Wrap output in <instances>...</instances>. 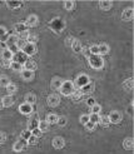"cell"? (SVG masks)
Instances as JSON below:
<instances>
[{"mask_svg": "<svg viewBox=\"0 0 134 154\" xmlns=\"http://www.w3.org/2000/svg\"><path fill=\"white\" fill-rule=\"evenodd\" d=\"M75 91V88H74V84L71 83V81H63V84H61L60 87V93L65 95V97H71V94H73Z\"/></svg>", "mask_w": 134, "mask_h": 154, "instance_id": "2", "label": "cell"}, {"mask_svg": "<svg viewBox=\"0 0 134 154\" xmlns=\"http://www.w3.org/2000/svg\"><path fill=\"white\" fill-rule=\"evenodd\" d=\"M32 134H33L34 137H36V138H39V137H40V135H42V134H43V133H42V132H40V130H39V129H38V128H36V129H34V130L32 132Z\"/></svg>", "mask_w": 134, "mask_h": 154, "instance_id": "52", "label": "cell"}, {"mask_svg": "<svg viewBox=\"0 0 134 154\" xmlns=\"http://www.w3.org/2000/svg\"><path fill=\"white\" fill-rule=\"evenodd\" d=\"M38 129H39L42 133H45L49 130V124L45 122V120H43V122H39V125H38Z\"/></svg>", "mask_w": 134, "mask_h": 154, "instance_id": "31", "label": "cell"}, {"mask_svg": "<svg viewBox=\"0 0 134 154\" xmlns=\"http://www.w3.org/2000/svg\"><path fill=\"white\" fill-rule=\"evenodd\" d=\"M99 123H100L102 126H109V125H110V122H109V118L108 117H100V119H99Z\"/></svg>", "mask_w": 134, "mask_h": 154, "instance_id": "38", "label": "cell"}, {"mask_svg": "<svg viewBox=\"0 0 134 154\" xmlns=\"http://www.w3.org/2000/svg\"><path fill=\"white\" fill-rule=\"evenodd\" d=\"M81 51H83V53H84L88 58L90 56V51H89V48H83V50H81Z\"/></svg>", "mask_w": 134, "mask_h": 154, "instance_id": "55", "label": "cell"}, {"mask_svg": "<svg viewBox=\"0 0 134 154\" xmlns=\"http://www.w3.org/2000/svg\"><path fill=\"white\" fill-rule=\"evenodd\" d=\"M19 112L22 113V114H25V115H29L33 113V105H29L26 104V103H24L19 107Z\"/></svg>", "mask_w": 134, "mask_h": 154, "instance_id": "13", "label": "cell"}, {"mask_svg": "<svg viewBox=\"0 0 134 154\" xmlns=\"http://www.w3.org/2000/svg\"><path fill=\"white\" fill-rule=\"evenodd\" d=\"M89 51H90V55H99V48H98V45L89 46Z\"/></svg>", "mask_w": 134, "mask_h": 154, "instance_id": "40", "label": "cell"}, {"mask_svg": "<svg viewBox=\"0 0 134 154\" xmlns=\"http://www.w3.org/2000/svg\"><path fill=\"white\" fill-rule=\"evenodd\" d=\"M26 147H28V142H26V140H23L22 138H20L18 142H16L15 144L13 145V150L16 152V153H19V152H22V150L25 149Z\"/></svg>", "mask_w": 134, "mask_h": 154, "instance_id": "6", "label": "cell"}, {"mask_svg": "<svg viewBox=\"0 0 134 154\" xmlns=\"http://www.w3.org/2000/svg\"><path fill=\"white\" fill-rule=\"evenodd\" d=\"M14 30H15V33L16 34H22L24 32H26V26H25V24L24 23H16L15 25H14Z\"/></svg>", "mask_w": 134, "mask_h": 154, "instance_id": "21", "label": "cell"}, {"mask_svg": "<svg viewBox=\"0 0 134 154\" xmlns=\"http://www.w3.org/2000/svg\"><path fill=\"white\" fill-rule=\"evenodd\" d=\"M26 60H28V56H26L22 50H19L18 53H15L14 55H13V60L11 61H16V63H19V64H24Z\"/></svg>", "mask_w": 134, "mask_h": 154, "instance_id": "5", "label": "cell"}, {"mask_svg": "<svg viewBox=\"0 0 134 154\" xmlns=\"http://www.w3.org/2000/svg\"><path fill=\"white\" fill-rule=\"evenodd\" d=\"M108 118H109V122L113 123V124H118V123L122 122V114L119 112H112Z\"/></svg>", "mask_w": 134, "mask_h": 154, "instance_id": "8", "label": "cell"}, {"mask_svg": "<svg viewBox=\"0 0 134 154\" xmlns=\"http://www.w3.org/2000/svg\"><path fill=\"white\" fill-rule=\"evenodd\" d=\"M29 35H30V34H29V32H28V30H26V32H24V33H22V34H20V38H19V39H22V40H25V42H26V40H28V38H29Z\"/></svg>", "mask_w": 134, "mask_h": 154, "instance_id": "49", "label": "cell"}, {"mask_svg": "<svg viewBox=\"0 0 134 154\" xmlns=\"http://www.w3.org/2000/svg\"><path fill=\"white\" fill-rule=\"evenodd\" d=\"M89 83V77L87 74H80L79 77L75 79L74 81V88H78V89H80V88H83L84 85H87Z\"/></svg>", "mask_w": 134, "mask_h": 154, "instance_id": "3", "label": "cell"}, {"mask_svg": "<svg viewBox=\"0 0 134 154\" xmlns=\"http://www.w3.org/2000/svg\"><path fill=\"white\" fill-rule=\"evenodd\" d=\"M99 119H100V115L99 114H92L89 115V122H92V123H94V124H97V123H99Z\"/></svg>", "mask_w": 134, "mask_h": 154, "instance_id": "35", "label": "cell"}, {"mask_svg": "<svg viewBox=\"0 0 134 154\" xmlns=\"http://www.w3.org/2000/svg\"><path fill=\"white\" fill-rule=\"evenodd\" d=\"M6 142V134L3 132H0V144H4Z\"/></svg>", "mask_w": 134, "mask_h": 154, "instance_id": "51", "label": "cell"}, {"mask_svg": "<svg viewBox=\"0 0 134 154\" xmlns=\"http://www.w3.org/2000/svg\"><path fill=\"white\" fill-rule=\"evenodd\" d=\"M23 67H24V69H25V70H30V71L36 70V68H38L36 63H35V61H33V60H26L25 63H24Z\"/></svg>", "mask_w": 134, "mask_h": 154, "instance_id": "15", "label": "cell"}, {"mask_svg": "<svg viewBox=\"0 0 134 154\" xmlns=\"http://www.w3.org/2000/svg\"><path fill=\"white\" fill-rule=\"evenodd\" d=\"M95 125L97 124H94V123H92V122H88L87 124H85V128H87V130H94L95 129Z\"/></svg>", "mask_w": 134, "mask_h": 154, "instance_id": "47", "label": "cell"}, {"mask_svg": "<svg viewBox=\"0 0 134 154\" xmlns=\"http://www.w3.org/2000/svg\"><path fill=\"white\" fill-rule=\"evenodd\" d=\"M51 144H53V148H55V149H63L65 145V140L61 137H55L53 139V142H51Z\"/></svg>", "mask_w": 134, "mask_h": 154, "instance_id": "7", "label": "cell"}, {"mask_svg": "<svg viewBox=\"0 0 134 154\" xmlns=\"http://www.w3.org/2000/svg\"><path fill=\"white\" fill-rule=\"evenodd\" d=\"M10 83H11V81H10L8 75H5V74L0 75V87L1 88H6V85L10 84Z\"/></svg>", "mask_w": 134, "mask_h": 154, "instance_id": "25", "label": "cell"}, {"mask_svg": "<svg viewBox=\"0 0 134 154\" xmlns=\"http://www.w3.org/2000/svg\"><path fill=\"white\" fill-rule=\"evenodd\" d=\"M133 15H134L133 9L132 8H127V9L123 10V13H122V19L125 20V22H129V20L133 19Z\"/></svg>", "mask_w": 134, "mask_h": 154, "instance_id": "12", "label": "cell"}, {"mask_svg": "<svg viewBox=\"0 0 134 154\" xmlns=\"http://www.w3.org/2000/svg\"><path fill=\"white\" fill-rule=\"evenodd\" d=\"M35 102H36V95L35 94L29 93V94L25 95V103H26V104L34 105V104H35Z\"/></svg>", "mask_w": 134, "mask_h": 154, "instance_id": "22", "label": "cell"}, {"mask_svg": "<svg viewBox=\"0 0 134 154\" xmlns=\"http://www.w3.org/2000/svg\"><path fill=\"white\" fill-rule=\"evenodd\" d=\"M0 46L3 48V50H4V49H8V46H6V43H5V42H0Z\"/></svg>", "mask_w": 134, "mask_h": 154, "instance_id": "56", "label": "cell"}, {"mask_svg": "<svg viewBox=\"0 0 134 154\" xmlns=\"http://www.w3.org/2000/svg\"><path fill=\"white\" fill-rule=\"evenodd\" d=\"M13 55H14V54H13L9 49H4V50H3V53H1V58H3V60H9V61H11Z\"/></svg>", "mask_w": 134, "mask_h": 154, "instance_id": "26", "label": "cell"}, {"mask_svg": "<svg viewBox=\"0 0 134 154\" xmlns=\"http://www.w3.org/2000/svg\"><path fill=\"white\" fill-rule=\"evenodd\" d=\"M3 99V104H4V107H11L13 104H14V98H13V95H5Z\"/></svg>", "mask_w": 134, "mask_h": 154, "instance_id": "23", "label": "cell"}, {"mask_svg": "<svg viewBox=\"0 0 134 154\" xmlns=\"http://www.w3.org/2000/svg\"><path fill=\"white\" fill-rule=\"evenodd\" d=\"M38 125H39V117H38V114H35L34 115V118H32L28 122V130L33 132L34 129L38 128Z\"/></svg>", "mask_w": 134, "mask_h": 154, "instance_id": "9", "label": "cell"}, {"mask_svg": "<svg viewBox=\"0 0 134 154\" xmlns=\"http://www.w3.org/2000/svg\"><path fill=\"white\" fill-rule=\"evenodd\" d=\"M19 38L16 35H9L8 38L5 39V43H6V46H13V45H16V42H18Z\"/></svg>", "mask_w": 134, "mask_h": 154, "instance_id": "18", "label": "cell"}, {"mask_svg": "<svg viewBox=\"0 0 134 154\" xmlns=\"http://www.w3.org/2000/svg\"><path fill=\"white\" fill-rule=\"evenodd\" d=\"M88 61L93 69H102L104 67V60L100 55H90L88 58Z\"/></svg>", "mask_w": 134, "mask_h": 154, "instance_id": "1", "label": "cell"}, {"mask_svg": "<svg viewBox=\"0 0 134 154\" xmlns=\"http://www.w3.org/2000/svg\"><path fill=\"white\" fill-rule=\"evenodd\" d=\"M25 26L26 28H34V26H36V24H38V16L36 15H34V14H32V15H29L28 16V19L25 20Z\"/></svg>", "mask_w": 134, "mask_h": 154, "instance_id": "10", "label": "cell"}, {"mask_svg": "<svg viewBox=\"0 0 134 154\" xmlns=\"http://www.w3.org/2000/svg\"><path fill=\"white\" fill-rule=\"evenodd\" d=\"M22 78L24 80L29 81V80H33L34 79V71H30V70H25L24 69L22 71Z\"/></svg>", "mask_w": 134, "mask_h": 154, "instance_id": "19", "label": "cell"}, {"mask_svg": "<svg viewBox=\"0 0 134 154\" xmlns=\"http://www.w3.org/2000/svg\"><path fill=\"white\" fill-rule=\"evenodd\" d=\"M57 120H58V115L54 114V113H50V114L46 115L45 118V122L48 123V124H57Z\"/></svg>", "mask_w": 134, "mask_h": 154, "instance_id": "24", "label": "cell"}, {"mask_svg": "<svg viewBox=\"0 0 134 154\" xmlns=\"http://www.w3.org/2000/svg\"><path fill=\"white\" fill-rule=\"evenodd\" d=\"M73 42H74V39L71 36H68L67 39H65V44H67L68 46H71V44H73Z\"/></svg>", "mask_w": 134, "mask_h": 154, "instance_id": "53", "label": "cell"}, {"mask_svg": "<svg viewBox=\"0 0 134 154\" xmlns=\"http://www.w3.org/2000/svg\"><path fill=\"white\" fill-rule=\"evenodd\" d=\"M85 103H87V105H88V107H93V105H94L95 104V99L94 98H88L87 99V102H85Z\"/></svg>", "mask_w": 134, "mask_h": 154, "instance_id": "50", "label": "cell"}, {"mask_svg": "<svg viewBox=\"0 0 134 154\" xmlns=\"http://www.w3.org/2000/svg\"><path fill=\"white\" fill-rule=\"evenodd\" d=\"M79 120H80L81 124H87V123L89 122V115L88 114H83V115H80V118H79Z\"/></svg>", "mask_w": 134, "mask_h": 154, "instance_id": "44", "label": "cell"}, {"mask_svg": "<svg viewBox=\"0 0 134 154\" xmlns=\"http://www.w3.org/2000/svg\"><path fill=\"white\" fill-rule=\"evenodd\" d=\"M6 5H8L10 9H18L23 5V3L22 1H6Z\"/></svg>", "mask_w": 134, "mask_h": 154, "instance_id": "33", "label": "cell"}, {"mask_svg": "<svg viewBox=\"0 0 134 154\" xmlns=\"http://www.w3.org/2000/svg\"><path fill=\"white\" fill-rule=\"evenodd\" d=\"M81 97H83V94H81L79 90H75L74 93L71 94V99H73L74 102H79V100L81 99Z\"/></svg>", "mask_w": 134, "mask_h": 154, "instance_id": "36", "label": "cell"}, {"mask_svg": "<svg viewBox=\"0 0 134 154\" xmlns=\"http://www.w3.org/2000/svg\"><path fill=\"white\" fill-rule=\"evenodd\" d=\"M63 79H60V78H54L53 80H51V88L53 89H60L61 87V84H63Z\"/></svg>", "mask_w": 134, "mask_h": 154, "instance_id": "27", "label": "cell"}, {"mask_svg": "<svg viewBox=\"0 0 134 154\" xmlns=\"http://www.w3.org/2000/svg\"><path fill=\"white\" fill-rule=\"evenodd\" d=\"M123 147H124L127 150H132V149H133V147H134L133 138H130V137L125 138V139H124V142H123Z\"/></svg>", "mask_w": 134, "mask_h": 154, "instance_id": "20", "label": "cell"}, {"mask_svg": "<svg viewBox=\"0 0 134 154\" xmlns=\"http://www.w3.org/2000/svg\"><path fill=\"white\" fill-rule=\"evenodd\" d=\"M10 68H11L14 71H22L24 70V67H23V64H19V63H16V61H11V64H10Z\"/></svg>", "mask_w": 134, "mask_h": 154, "instance_id": "29", "label": "cell"}, {"mask_svg": "<svg viewBox=\"0 0 134 154\" xmlns=\"http://www.w3.org/2000/svg\"><path fill=\"white\" fill-rule=\"evenodd\" d=\"M36 40H38V36H36V35H32V34H30L29 38H28V40H26V43L35 44V43H36Z\"/></svg>", "mask_w": 134, "mask_h": 154, "instance_id": "48", "label": "cell"}, {"mask_svg": "<svg viewBox=\"0 0 134 154\" xmlns=\"http://www.w3.org/2000/svg\"><path fill=\"white\" fill-rule=\"evenodd\" d=\"M98 48H99V55H105V54L109 53L108 44H100V45H98Z\"/></svg>", "mask_w": 134, "mask_h": 154, "instance_id": "28", "label": "cell"}, {"mask_svg": "<svg viewBox=\"0 0 134 154\" xmlns=\"http://www.w3.org/2000/svg\"><path fill=\"white\" fill-rule=\"evenodd\" d=\"M10 64H11V61H9V60H1L3 68H10Z\"/></svg>", "mask_w": 134, "mask_h": 154, "instance_id": "54", "label": "cell"}, {"mask_svg": "<svg viewBox=\"0 0 134 154\" xmlns=\"http://www.w3.org/2000/svg\"><path fill=\"white\" fill-rule=\"evenodd\" d=\"M64 6H65V9L67 10H73L74 9V6H75V3L74 1H65L64 3Z\"/></svg>", "mask_w": 134, "mask_h": 154, "instance_id": "43", "label": "cell"}, {"mask_svg": "<svg viewBox=\"0 0 134 154\" xmlns=\"http://www.w3.org/2000/svg\"><path fill=\"white\" fill-rule=\"evenodd\" d=\"M123 87H124L127 90H132V89H133V79H132V78H129V79L124 80V83H123Z\"/></svg>", "mask_w": 134, "mask_h": 154, "instance_id": "34", "label": "cell"}, {"mask_svg": "<svg viewBox=\"0 0 134 154\" xmlns=\"http://www.w3.org/2000/svg\"><path fill=\"white\" fill-rule=\"evenodd\" d=\"M26 142H28V144H30V145H35L36 143H38V138L36 137H34L33 134H32V137H30V138L26 140Z\"/></svg>", "mask_w": 134, "mask_h": 154, "instance_id": "46", "label": "cell"}, {"mask_svg": "<svg viewBox=\"0 0 134 154\" xmlns=\"http://www.w3.org/2000/svg\"><path fill=\"white\" fill-rule=\"evenodd\" d=\"M68 123V119L67 117H58V120H57V124L59 126H65Z\"/></svg>", "mask_w": 134, "mask_h": 154, "instance_id": "37", "label": "cell"}, {"mask_svg": "<svg viewBox=\"0 0 134 154\" xmlns=\"http://www.w3.org/2000/svg\"><path fill=\"white\" fill-rule=\"evenodd\" d=\"M100 110H102V107L99 104H97V103H95V104L92 107V113H93V114H99Z\"/></svg>", "mask_w": 134, "mask_h": 154, "instance_id": "41", "label": "cell"}, {"mask_svg": "<svg viewBox=\"0 0 134 154\" xmlns=\"http://www.w3.org/2000/svg\"><path fill=\"white\" fill-rule=\"evenodd\" d=\"M70 48L73 49L74 53H77V54L81 53V50H83V45H81V43L79 42V40H77V39H74V42H73V44H71Z\"/></svg>", "mask_w": 134, "mask_h": 154, "instance_id": "16", "label": "cell"}, {"mask_svg": "<svg viewBox=\"0 0 134 154\" xmlns=\"http://www.w3.org/2000/svg\"><path fill=\"white\" fill-rule=\"evenodd\" d=\"M22 51L24 54H25L26 56H32L34 55V54L36 53V46H35V44H32V43H26L25 44V46L22 49Z\"/></svg>", "mask_w": 134, "mask_h": 154, "instance_id": "4", "label": "cell"}, {"mask_svg": "<svg viewBox=\"0 0 134 154\" xmlns=\"http://www.w3.org/2000/svg\"><path fill=\"white\" fill-rule=\"evenodd\" d=\"M59 103H60L59 95H57V94H50L49 97H48V104H49L50 107H57V105H59Z\"/></svg>", "mask_w": 134, "mask_h": 154, "instance_id": "11", "label": "cell"}, {"mask_svg": "<svg viewBox=\"0 0 134 154\" xmlns=\"http://www.w3.org/2000/svg\"><path fill=\"white\" fill-rule=\"evenodd\" d=\"M30 137H32V132L28 130V129H26V130H23L22 134H20V138H22L23 140H28Z\"/></svg>", "mask_w": 134, "mask_h": 154, "instance_id": "39", "label": "cell"}, {"mask_svg": "<svg viewBox=\"0 0 134 154\" xmlns=\"http://www.w3.org/2000/svg\"><path fill=\"white\" fill-rule=\"evenodd\" d=\"M26 42L25 40H22V39H18V42H16V48H18V50H22L24 46H25Z\"/></svg>", "mask_w": 134, "mask_h": 154, "instance_id": "45", "label": "cell"}, {"mask_svg": "<svg viewBox=\"0 0 134 154\" xmlns=\"http://www.w3.org/2000/svg\"><path fill=\"white\" fill-rule=\"evenodd\" d=\"M6 32H8V30H6L4 26H0V40H1V42H5Z\"/></svg>", "mask_w": 134, "mask_h": 154, "instance_id": "42", "label": "cell"}, {"mask_svg": "<svg viewBox=\"0 0 134 154\" xmlns=\"http://www.w3.org/2000/svg\"><path fill=\"white\" fill-rule=\"evenodd\" d=\"M94 90V83H92V81H89V83L87 84V85H84L83 88H80V93L81 94H89V93H92V91Z\"/></svg>", "mask_w": 134, "mask_h": 154, "instance_id": "14", "label": "cell"}, {"mask_svg": "<svg viewBox=\"0 0 134 154\" xmlns=\"http://www.w3.org/2000/svg\"><path fill=\"white\" fill-rule=\"evenodd\" d=\"M6 91L9 93V95H11V94H14L16 90H18V87H16V84H14V83H10V84H8L6 85Z\"/></svg>", "mask_w": 134, "mask_h": 154, "instance_id": "32", "label": "cell"}, {"mask_svg": "<svg viewBox=\"0 0 134 154\" xmlns=\"http://www.w3.org/2000/svg\"><path fill=\"white\" fill-rule=\"evenodd\" d=\"M99 6H100V9H103V10H109L113 6V3L103 0V1H99Z\"/></svg>", "mask_w": 134, "mask_h": 154, "instance_id": "30", "label": "cell"}, {"mask_svg": "<svg viewBox=\"0 0 134 154\" xmlns=\"http://www.w3.org/2000/svg\"><path fill=\"white\" fill-rule=\"evenodd\" d=\"M3 107H4V104H3V99L0 98V109H3Z\"/></svg>", "mask_w": 134, "mask_h": 154, "instance_id": "57", "label": "cell"}, {"mask_svg": "<svg viewBox=\"0 0 134 154\" xmlns=\"http://www.w3.org/2000/svg\"><path fill=\"white\" fill-rule=\"evenodd\" d=\"M50 25L53 26L55 32H60L61 28H63V26H64V23L61 22L60 19H55V20H53V22L50 23Z\"/></svg>", "mask_w": 134, "mask_h": 154, "instance_id": "17", "label": "cell"}]
</instances>
